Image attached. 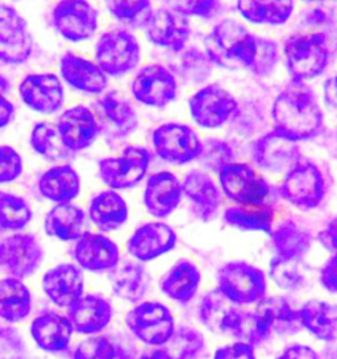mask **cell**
I'll use <instances>...</instances> for the list:
<instances>
[{
	"mask_svg": "<svg viewBox=\"0 0 337 359\" xmlns=\"http://www.w3.org/2000/svg\"><path fill=\"white\" fill-rule=\"evenodd\" d=\"M270 116L274 130L295 142L319 136L324 124L317 96L312 88L299 82H293L275 96Z\"/></svg>",
	"mask_w": 337,
	"mask_h": 359,
	"instance_id": "6da1fadb",
	"label": "cell"
},
{
	"mask_svg": "<svg viewBox=\"0 0 337 359\" xmlns=\"http://www.w3.org/2000/svg\"><path fill=\"white\" fill-rule=\"evenodd\" d=\"M261 37L254 36L242 22L224 19L204 40V53L212 65L225 70H251L257 62Z\"/></svg>",
	"mask_w": 337,
	"mask_h": 359,
	"instance_id": "7a4b0ae2",
	"label": "cell"
},
{
	"mask_svg": "<svg viewBox=\"0 0 337 359\" xmlns=\"http://www.w3.org/2000/svg\"><path fill=\"white\" fill-rule=\"evenodd\" d=\"M282 53L291 81L299 83L324 74L331 61L326 36L322 32L296 33L287 37Z\"/></svg>",
	"mask_w": 337,
	"mask_h": 359,
	"instance_id": "3957f363",
	"label": "cell"
},
{
	"mask_svg": "<svg viewBox=\"0 0 337 359\" xmlns=\"http://www.w3.org/2000/svg\"><path fill=\"white\" fill-rule=\"evenodd\" d=\"M141 61V45L128 29L114 28L102 33L95 45V62L105 74L120 78L136 69Z\"/></svg>",
	"mask_w": 337,
	"mask_h": 359,
	"instance_id": "277c9868",
	"label": "cell"
},
{
	"mask_svg": "<svg viewBox=\"0 0 337 359\" xmlns=\"http://www.w3.org/2000/svg\"><path fill=\"white\" fill-rule=\"evenodd\" d=\"M218 290L236 306L257 304L266 296V276L257 266L233 261L218 271Z\"/></svg>",
	"mask_w": 337,
	"mask_h": 359,
	"instance_id": "5b68a950",
	"label": "cell"
},
{
	"mask_svg": "<svg viewBox=\"0 0 337 359\" xmlns=\"http://www.w3.org/2000/svg\"><path fill=\"white\" fill-rule=\"evenodd\" d=\"M152 153L144 147L128 145L117 157L98 162V175L110 190H131L147 177Z\"/></svg>",
	"mask_w": 337,
	"mask_h": 359,
	"instance_id": "8992f818",
	"label": "cell"
},
{
	"mask_svg": "<svg viewBox=\"0 0 337 359\" xmlns=\"http://www.w3.org/2000/svg\"><path fill=\"white\" fill-rule=\"evenodd\" d=\"M126 325L140 342L150 348L166 345L177 329L174 315L159 302L136 304L126 313Z\"/></svg>",
	"mask_w": 337,
	"mask_h": 359,
	"instance_id": "52a82bcc",
	"label": "cell"
},
{
	"mask_svg": "<svg viewBox=\"0 0 337 359\" xmlns=\"http://www.w3.org/2000/svg\"><path fill=\"white\" fill-rule=\"evenodd\" d=\"M281 196L291 205L303 211L319 207L326 195V180L319 166L300 158L286 171L279 187Z\"/></svg>",
	"mask_w": 337,
	"mask_h": 359,
	"instance_id": "ba28073f",
	"label": "cell"
},
{
	"mask_svg": "<svg viewBox=\"0 0 337 359\" xmlns=\"http://www.w3.org/2000/svg\"><path fill=\"white\" fill-rule=\"evenodd\" d=\"M53 29L69 43H84L94 37L99 11L88 0H60L51 13Z\"/></svg>",
	"mask_w": 337,
	"mask_h": 359,
	"instance_id": "9c48e42d",
	"label": "cell"
},
{
	"mask_svg": "<svg viewBox=\"0 0 337 359\" xmlns=\"http://www.w3.org/2000/svg\"><path fill=\"white\" fill-rule=\"evenodd\" d=\"M190 116L203 129H218L239 111V102L231 91L218 83L203 86L189 99Z\"/></svg>",
	"mask_w": 337,
	"mask_h": 359,
	"instance_id": "30bf717a",
	"label": "cell"
},
{
	"mask_svg": "<svg viewBox=\"0 0 337 359\" xmlns=\"http://www.w3.org/2000/svg\"><path fill=\"white\" fill-rule=\"evenodd\" d=\"M152 144L158 157L171 165H186L199 158L203 149L195 129L183 123H165L156 128Z\"/></svg>",
	"mask_w": 337,
	"mask_h": 359,
	"instance_id": "8fae6325",
	"label": "cell"
},
{
	"mask_svg": "<svg viewBox=\"0 0 337 359\" xmlns=\"http://www.w3.org/2000/svg\"><path fill=\"white\" fill-rule=\"evenodd\" d=\"M93 111L100 126V135L108 142H119L132 136L138 128L136 108L117 91L102 94L95 100Z\"/></svg>",
	"mask_w": 337,
	"mask_h": 359,
	"instance_id": "7c38bea8",
	"label": "cell"
},
{
	"mask_svg": "<svg viewBox=\"0 0 337 359\" xmlns=\"http://www.w3.org/2000/svg\"><path fill=\"white\" fill-rule=\"evenodd\" d=\"M131 94L143 106L165 108L178 97V79L161 64H150L137 72L131 82Z\"/></svg>",
	"mask_w": 337,
	"mask_h": 359,
	"instance_id": "4fadbf2b",
	"label": "cell"
},
{
	"mask_svg": "<svg viewBox=\"0 0 337 359\" xmlns=\"http://www.w3.org/2000/svg\"><path fill=\"white\" fill-rule=\"evenodd\" d=\"M44 257L41 243L32 233H12L0 240V270L13 278L32 276L41 267Z\"/></svg>",
	"mask_w": 337,
	"mask_h": 359,
	"instance_id": "5bb4252c",
	"label": "cell"
},
{
	"mask_svg": "<svg viewBox=\"0 0 337 359\" xmlns=\"http://www.w3.org/2000/svg\"><path fill=\"white\" fill-rule=\"evenodd\" d=\"M33 36L28 22L15 7L0 3V62L25 64L33 53Z\"/></svg>",
	"mask_w": 337,
	"mask_h": 359,
	"instance_id": "9a60e30c",
	"label": "cell"
},
{
	"mask_svg": "<svg viewBox=\"0 0 337 359\" xmlns=\"http://www.w3.org/2000/svg\"><path fill=\"white\" fill-rule=\"evenodd\" d=\"M221 192L236 204H263L269 195V184L248 163L232 162L218 172Z\"/></svg>",
	"mask_w": 337,
	"mask_h": 359,
	"instance_id": "2e32d148",
	"label": "cell"
},
{
	"mask_svg": "<svg viewBox=\"0 0 337 359\" xmlns=\"http://www.w3.org/2000/svg\"><path fill=\"white\" fill-rule=\"evenodd\" d=\"M144 31L149 43L179 53L186 49L191 36V25L189 18L165 7L150 12L144 22Z\"/></svg>",
	"mask_w": 337,
	"mask_h": 359,
	"instance_id": "e0dca14e",
	"label": "cell"
},
{
	"mask_svg": "<svg viewBox=\"0 0 337 359\" xmlns=\"http://www.w3.org/2000/svg\"><path fill=\"white\" fill-rule=\"evenodd\" d=\"M19 95L24 106L41 115H53L62 108L65 88L54 73L27 74L19 83Z\"/></svg>",
	"mask_w": 337,
	"mask_h": 359,
	"instance_id": "ac0fdd59",
	"label": "cell"
},
{
	"mask_svg": "<svg viewBox=\"0 0 337 359\" xmlns=\"http://www.w3.org/2000/svg\"><path fill=\"white\" fill-rule=\"evenodd\" d=\"M55 127L63 147L72 154L93 147L100 136V126L94 111L82 104L65 109Z\"/></svg>",
	"mask_w": 337,
	"mask_h": 359,
	"instance_id": "d6986e66",
	"label": "cell"
},
{
	"mask_svg": "<svg viewBox=\"0 0 337 359\" xmlns=\"http://www.w3.org/2000/svg\"><path fill=\"white\" fill-rule=\"evenodd\" d=\"M177 241V232L166 222H145L131 234L126 243V252L144 264L174 250Z\"/></svg>",
	"mask_w": 337,
	"mask_h": 359,
	"instance_id": "ffe728a7",
	"label": "cell"
},
{
	"mask_svg": "<svg viewBox=\"0 0 337 359\" xmlns=\"http://www.w3.org/2000/svg\"><path fill=\"white\" fill-rule=\"evenodd\" d=\"M75 264L91 273L112 271L120 264L117 243L102 233L84 232L72 250Z\"/></svg>",
	"mask_w": 337,
	"mask_h": 359,
	"instance_id": "44dd1931",
	"label": "cell"
},
{
	"mask_svg": "<svg viewBox=\"0 0 337 359\" xmlns=\"http://www.w3.org/2000/svg\"><path fill=\"white\" fill-rule=\"evenodd\" d=\"M252 158L261 169L281 172L291 169L302 157L298 142L273 129L254 141Z\"/></svg>",
	"mask_w": 337,
	"mask_h": 359,
	"instance_id": "7402d4cb",
	"label": "cell"
},
{
	"mask_svg": "<svg viewBox=\"0 0 337 359\" xmlns=\"http://www.w3.org/2000/svg\"><path fill=\"white\" fill-rule=\"evenodd\" d=\"M84 270L77 264H57L42 276V291L53 304L70 308L84 295Z\"/></svg>",
	"mask_w": 337,
	"mask_h": 359,
	"instance_id": "603a6c76",
	"label": "cell"
},
{
	"mask_svg": "<svg viewBox=\"0 0 337 359\" xmlns=\"http://www.w3.org/2000/svg\"><path fill=\"white\" fill-rule=\"evenodd\" d=\"M183 196L189 201L192 215L201 222H211L220 210L223 196L219 186L210 174L191 170L182 182Z\"/></svg>",
	"mask_w": 337,
	"mask_h": 359,
	"instance_id": "cb8c5ba5",
	"label": "cell"
},
{
	"mask_svg": "<svg viewBox=\"0 0 337 359\" xmlns=\"http://www.w3.org/2000/svg\"><path fill=\"white\" fill-rule=\"evenodd\" d=\"M254 315L263 341L272 334H295L303 327L299 311L293 309L282 296H265L257 303Z\"/></svg>",
	"mask_w": 337,
	"mask_h": 359,
	"instance_id": "d4e9b609",
	"label": "cell"
},
{
	"mask_svg": "<svg viewBox=\"0 0 337 359\" xmlns=\"http://www.w3.org/2000/svg\"><path fill=\"white\" fill-rule=\"evenodd\" d=\"M60 74L63 82L72 88L88 95L105 94L110 82V76L95 61H90L73 52H66L61 55Z\"/></svg>",
	"mask_w": 337,
	"mask_h": 359,
	"instance_id": "484cf974",
	"label": "cell"
},
{
	"mask_svg": "<svg viewBox=\"0 0 337 359\" xmlns=\"http://www.w3.org/2000/svg\"><path fill=\"white\" fill-rule=\"evenodd\" d=\"M182 182L171 171H158L147 180L143 201L147 213L156 219H166L182 201Z\"/></svg>",
	"mask_w": 337,
	"mask_h": 359,
	"instance_id": "4316f807",
	"label": "cell"
},
{
	"mask_svg": "<svg viewBox=\"0 0 337 359\" xmlns=\"http://www.w3.org/2000/svg\"><path fill=\"white\" fill-rule=\"evenodd\" d=\"M114 306L105 296L90 294L67 308V317L79 334L95 336L105 330L114 318Z\"/></svg>",
	"mask_w": 337,
	"mask_h": 359,
	"instance_id": "83f0119b",
	"label": "cell"
},
{
	"mask_svg": "<svg viewBox=\"0 0 337 359\" xmlns=\"http://www.w3.org/2000/svg\"><path fill=\"white\" fill-rule=\"evenodd\" d=\"M73 333L69 317L57 312H42L32 321L31 336L36 346L49 354L62 353L69 348Z\"/></svg>",
	"mask_w": 337,
	"mask_h": 359,
	"instance_id": "f1b7e54d",
	"label": "cell"
},
{
	"mask_svg": "<svg viewBox=\"0 0 337 359\" xmlns=\"http://www.w3.org/2000/svg\"><path fill=\"white\" fill-rule=\"evenodd\" d=\"M201 282L198 266L189 259H179L161 278L159 291L178 304H189L197 296Z\"/></svg>",
	"mask_w": 337,
	"mask_h": 359,
	"instance_id": "f546056e",
	"label": "cell"
},
{
	"mask_svg": "<svg viewBox=\"0 0 337 359\" xmlns=\"http://www.w3.org/2000/svg\"><path fill=\"white\" fill-rule=\"evenodd\" d=\"M37 186L42 198L46 201L55 204L72 203L81 194L82 180L79 172L72 165L62 163L44 171Z\"/></svg>",
	"mask_w": 337,
	"mask_h": 359,
	"instance_id": "4dcf8cb0",
	"label": "cell"
},
{
	"mask_svg": "<svg viewBox=\"0 0 337 359\" xmlns=\"http://www.w3.org/2000/svg\"><path fill=\"white\" fill-rule=\"evenodd\" d=\"M87 215L100 232H115L126 225L129 210L126 199L117 191L105 190L90 201Z\"/></svg>",
	"mask_w": 337,
	"mask_h": 359,
	"instance_id": "1f68e13d",
	"label": "cell"
},
{
	"mask_svg": "<svg viewBox=\"0 0 337 359\" xmlns=\"http://www.w3.org/2000/svg\"><path fill=\"white\" fill-rule=\"evenodd\" d=\"M86 213L73 203H60L46 212L44 232L60 241H77L84 234Z\"/></svg>",
	"mask_w": 337,
	"mask_h": 359,
	"instance_id": "d6a6232c",
	"label": "cell"
},
{
	"mask_svg": "<svg viewBox=\"0 0 337 359\" xmlns=\"http://www.w3.org/2000/svg\"><path fill=\"white\" fill-rule=\"evenodd\" d=\"M110 285L120 300L138 304L149 291L150 276L141 262H129L110 271Z\"/></svg>",
	"mask_w": 337,
	"mask_h": 359,
	"instance_id": "836d02e7",
	"label": "cell"
},
{
	"mask_svg": "<svg viewBox=\"0 0 337 359\" xmlns=\"http://www.w3.org/2000/svg\"><path fill=\"white\" fill-rule=\"evenodd\" d=\"M236 10L245 22L279 27L291 19L295 3L294 0H236Z\"/></svg>",
	"mask_w": 337,
	"mask_h": 359,
	"instance_id": "e575fe53",
	"label": "cell"
},
{
	"mask_svg": "<svg viewBox=\"0 0 337 359\" xmlns=\"http://www.w3.org/2000/svg\"><path fill=\"white\" fill-rule=\"evenodd\" d=\"M32 312V294L28 285L13 276L0 279V320L21 323Z\"/></svg>",
	"mask_w": 337,
	"mask_h": 359,
	"instance_id": "d590c367",
	"label": "cell"
},
{
	"mask_svg": "<svg viewBox=\"0 0 337 359\" xmlns=\"http://www.w3.org/2000/svg\"><path fill=\"white\" fill-rule=\"evenodd\" d=\"M302 325L312 336L333 342L337 339V304L310 300L299 309Z\"/></svg>",
	"mask_w": 337,
	"mask_h": 359,
	"instance_id": "8d00e7d4",
	"label": "cell"
},
{
	"mask_svg": "<svg viewBox=\"0 0 337 359\" xmlns=\"http://www.w3.org/2000/svg\"><path fill=\"white\" fill-rule=\"evenodd\" d=\"M224 222L251 232H273L274 208L270 204H237L224 212Z\"/></svg>",
	"mask_w": 337,
	"mask_h": 359,
	"instance_id": "74e56055",
	"label": "cell"
},
{
	"mask_svg": "<svg viewBox=\"0 0 337 359\" xmlns=\"http://www.w3.org/2000/svg\"><path fill=\"white\" fill-rule=\"evenodd\" d=\"M274 249L278 257L302 259L310 248L312 237L311 234L296 225L293 220H284L270 233Z\"/></svg>",
	"mask_w": 337,
	"mask_h": 359,
	"instance_id": "f35d334b",
	"label": "cell"
},
{
	"mask_svg": "<svg viewBox=\"0 0 337 359\" xmlns=\"http://www.w3.org/2000/svg\"><path fill=\"white\" fill-rule=\"evenodd\" d=\"M29 145L37 156L49 162L66 161L72 154L63 147L55 124L49 121H39L33 126L29 136Z\"/></svg>",
	"mask_w": 337,
	"mask_h": 359,
	"instance_id": "ab89813d",
	"label": "cell"
},
{
	"mask_svg": "<svg viewBox=\"0 0 337 359\" xmlns=\"http://www.w3.org/2000/svg\"><path fill=\"white\" fill-rule=\"evenodd\" d=\"M33 219L31 204L20 195L0 191V229L21 232Z\"/></svg>",
	"mask_w": 337,
	"mask_h": 359,
	"instance_id": "60d3db41",
	"label": "cell"
},
{
	"mask_svg": "<svg viewBox=\"0 0 337 359\" xmlns=\"http://www.w3.org/2000/svg\"><path fill=\"white\" fill-rule=\"evenodd\" d=\"M236 304L228 300L216 288L201 299L199 304L200 323L216 334H224V329Z\"/></svg>",
	"mask_w": 337,
	"mask_h": 359,
	"instance_id": "b9f144b4",
	"label": "cell"
},
{
	"mask_svg": "<svg viewBox=\"0 0 337 359\" xmlns=\"http://www.w3.org/2000/svg\"><path fill=\"white\" fill-rule=\"evenodd\" d=\"M164 348L171 359H198L206 350V339L198 329L180 327Z\"/></svg>",
	"mask_w": 337,
	"mask_h": 359,
	"instance_id": "7bdbcfd3",
	"label": "cell"
},
{
	"mask_svg": "<svg viewBox=\"0 0 337 359\" xmlns=\"http://www.w3.org/2000/svg\"><path fill=\"white\" fill-rule=\"evenodd\" d=\"M269 274L275 285L284 291H299L305 285V274L300 259L274 257Z\"/></svg>",
	"mask_w": 337,
	"mask_h": 359,
	"instance_id": "ee69618b",
	"label": "cell"
},
{
	"mask_svg": "<svg viewBox=\"0 0 337 359\" xmlns=\"http://www.w3.org/2000/svg\"><path fill=\"white\" fill-rule=\"evenodd\" d=\"M224 336H230L237 339L239 342H245L252 346H257L263 342L254 312L240 309L237 306H234L231 316L228 318V323L224 329Z\"/></svg>",
	"mask_w": 337,
	"mask_h": 359,
	"instance_id": "f6af8a7d",
	"label": "cell"
},
{
	"mask_svg": "<svg viewBox=\"0 0 337 359\" xmlns=\"http://www.w3.org/2000/svg\"><path fill=\"white\" fill-rule=\"evenodd\" d=\"M177 54L179 57L176 70L186 83L198 85L207 81L212 66L207 54L201 53L198 49H183Z\"/></svg>",
	"mask_w": 337,
	"mask_h": 359,
	"instance_id": "bcb514c9",
	"label": "cell"
},
{
	"mask_svg": "<svg viewBox=\"0 0 337 359\" xmlns=\"http://www.w3.org/2000/svg\"><path fill=\"white\" fill-rule=\"evenodd\" d=\"M107 11L117 22L136 25L144 22L152 12V0H105Z\"/></svg>",
	"mask_w": 337,
	"mask_h": 359,
	"instance_id": "7dc6e473",
	"label": "cell"
},
{
	"mask_svg": "<svg viewBox=\"0 0 337 359\" xmlns=\"http://www.w3.org/2000/svg\"><path fill=\"white\" fill-rule=\"evenodd\" d=\"M233 149L227 141L220 138H209L203 142L198 161L206 169L219 172L224 166L233 162Z\"/></svg>",
	"mask_w": 337,
	"mask_h": 359,
	"instance_id": "c3c4849f",
	"label": "cell"
},
{
	"mask_svg": "<svg viewBox=\"0 0 337 359\" xmlns=\"http://www.w3.org/2000/svg\"><path fill=\"white\" fill-rule=\"evenodd\" d=\"M166 3L168 8L176 10L186 18H198L201 20H211L223 10L220 0H166Z\"/></svg>",
	"mask_w": 337,
	"mask_h": 359,
	"instance_id": "681fc988",
	"label": "cell"
},
{
	"mask_svg": "<svg viewBox=\"0 0 337 359\" xmlns=\"http://www.w3.org/2000/svg\"><path fill=\"white\" fill-rule=\"evenodd\" d=\"M115 344L105 336H93L84 339L75 350L72 359H116Z\"/></svg>",
	"mask_w": 337,
	"mask_h": 359,
	"instance_id": "f907efd6",
	"label": "cell"
},
{
	"mask_svg": "<svg viewBox=\"0 0 337 359\" xmlns=\"http://www.w3.org/2000/svg\"><path fill=\"white\" fill-rule=\"evenodd\" d=\"M24 171L20 153L7 144H0V184L19 180Z\"/></svg>",
	"mask_w": 337,
	"mask_h": 359,
	"instance_id": "816d5d0a",
	"label": "cell"
},
{
	"mask_svg": "<svg viewBox=\"0 0 337 359\" xmlns=\"http://www.w3.org/2000/svg\"><path fill=\"white\" fill-rule=\"evenodd\" d=\"M279 53L277 43L269 39H261V46L257 62L254 65L252 73L257 76H266L272 74L278 64Z\"/></svg>",
	"mask_w": 337,
	"mask_h": 359,
	"instance_id": "f5cc1de1",
	"label": "cell"
},
{
	"mask_svg": "<svg viewBox=\"0 0 337 359\" xmlns=\"http://www.w3.org/2000/svg\"><path fill=\"white\" fill-rule=\"evenodd\" d=\"M0 359H24L22 338L12 327H0Z\"/></svg>",
	"mask_w": 337,
	"mask_h": 359,
	"instance_id": "db71d44e",
	"label": "cell"
},
{
	"mask_svg": "<svg viewBox=\"0 0 337 359\" xmlns=\"http://www.w3.org/2000/svg\"><path fill=\"white\" fill-rule=\"evenodd\" d=\"M213 359H256L254 346L237 341L218 348L213 354Z\"/></svg>",
	"mask_w": 337,
	"mask_h": 359,
	"instance_id": "11a10c76",
	"label": "cell"
},
{
	"mask_svg": "<svg viewBox=\"0 0 337 359\" xmlns=\"http://www.w3.org/2000/svg\"><path fill=\"white\" fill-rule=\"evenodd\" d=\"M320 282L326 291L337 294V254H333L320 270Z\"/></svg>",
	"mask_w": 337,
	"mask_h": 359,
	"instance_id": "9f6ffc18",
	"label": "cell"
},
{
	"mask_svg": "<svg viewBox=\"0 0 337 359\" xmlns=\"http://www.w3.org/2000/svg\"><path fill=\"white\" fill-rule=\"evenodd\" d=\"M317 240L323 245L324 249L337 254V216L328 222L326 228L319 233Z\"/></svg>",
	"mask_w": 337,
	"mask_h": 359,
	"instance_id": "6f0895ef",
	"label": "cell"
},
{
	"mask_svg": "<svg viewBox=\"0 0 337 359\" xmlns=\"http://www.w3.org/2000/svg\"><path fill=\"white\" fill-rule=\"evenodd\" d=\"M277 359H320L312 348L305 345H291L284 348Z\"/></svg>",
	"mask_w": 337,
	"mask_h": 359,
	"instance_id": "680465c9",
	"label": "cell"
},
{
	"mask_svg": "<svg viewBox=\"0 0 337 359\" xmlns=\"http://www.w3.org/2000/svg\"><path fill=\"white\" fill-rule=\"evenodd\" d=\"M16 116V108L8 97L0 93V129L7 128Z\"/></svg>",
	"mask_w": 337,
	"mask_h": 359,
	"instance_id": "91938a15",
	"label": "cell"
},
{
	"mask_svg": "<svg viewBox=\"0 0 337 359\" xmlns=\"http://www.w3.org/2000/svg\"><path fill=\"white\" fill-rule=\"evenodd\" d=\"M323 97L326 106L337 111V74L329 76L323 83Z\"/></svg>",
	"mask_w": 337,
	"mask_h": 359,
	"instance_id": "94428289",
	"label": "cell"
},
{
	"mask_svg": "<svg viewBox=\"0 0 337 359\" xmlns=\"http://www.w3.org/2000/svg\"><path fill=\"white\" fill-rule=\"evenodd\" d=\"M137 359H171V357L168 355L165 348L161 346V348H147L145 351H143V354Z\"/></svg>",
	"mask_w": 337,
	"mask_h": 359,
	"instance_id": "6125c7cd",
	"label": "cell"
},
{
	"mask_svg": "<svg viewBox=\"0 0 337 359\" xmlns=\"http://www.w3.org/2000/svg\"><path fill=\"white\" fill-rule=\"evenodd\" d=\"M326 359H337V346L328 348V351L326 353Z\"/></svg>",
	"mask_w": 337,
	"mask_h": 359,
	"instance_id": "be15d7a7",
	"label": "cell"
},
{
	"mask_svg": "<svg viewBox=\"0 0 337 359\" xmlns=\"http://www.w3.org/2000/svg\"><path fill=\"white\" fill-rule=\"evenodd\" d=\"M305 3H320V1H335V0H302Z\"/></svg>",
	"mask_w": 337,
	"mask_h": 359,
	"instance_id": "e7e4bbea",
	"label": "cell"
}]
</instances>
